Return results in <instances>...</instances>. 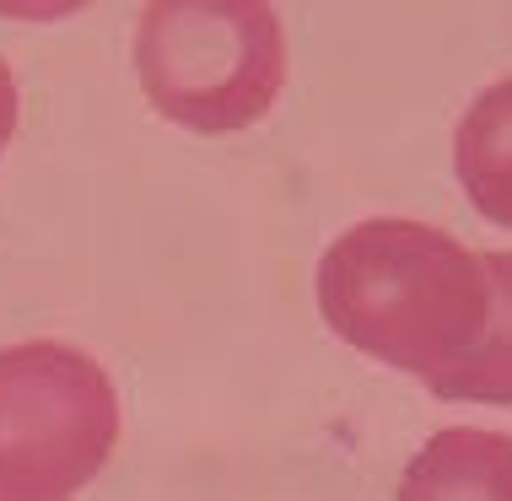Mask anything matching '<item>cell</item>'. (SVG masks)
Masks as SVG:
<instances>
[{
	"instance_id": "6",
	"label": "cell",
	"mask_w": 512,
	"mask_h": 501,
	"mask_svg": "<svg viewBox=\"0 0 512 501\" xmlns=\"http://www.w3.org/2000/svg\"><path fill=\"white\" fill-rule=\"evenodd\" d=\"M491 275V318L448 378L432 383L437 399H475V405H512V248L486 254Z\"/></svg>"
},
{
	"instance_id": "3",
	"label": "cell",
	"mask_w": 512,
	"mask_h": 501,
	"mask_svg": "<svg viewBox=\"0 0 512 501\" xmlns=\"http://www.w3.org/2000/svg\"><path fill=\"white\" fill-rule=\"evenodd\" d=\"M119 442V394L76 345L0 351V501H76Z\"/></svg>"
},
{
	"instance_id": "1",
	"label": "cell",
	"mask_w": 512,
	"mask_h": 501,
	"mask_svg": "<svg viewBox=\"0 0 512 501\" xmlns=\"http://www.w3.org/2000/svg\"><path fill=\"white\" fill-rule=\"evenodd\" d=\"M318 308L345 345L432 388L486 334V254L410 216L356 221L318 259Z\"/></svg>"
},
{
	"instance_id": "5",
	"label": "cell",
	"mask_w": 512,
	"mask_h": 501,
	"mask_svg": "<svg viewBox=\"0 0 512 501\" xmlns=\"http://www.w3.org/2000/svg\"><path fill=\"white\" fill-rule=\"evenodd\" d=\"M453 167L475 211L496 227H512V76L469 103L453 135Z\"/></svg>"
},
{
	"instance_id": "4",
	"label": "cell",
	"mask_w": 512,
	"mask_h": 501,
	"mask_svg": "<svg viewBox=\"0 0 512 501\" xmlns=\"http://www.w3.org/2000/svg\"><path fill=\"white\" fill-rule=\"evenodd\" d=\"M399 501H512V437L448 426L405 464Z\"/></svg>"
},
{
	"instance_id": "2",
	"label": "cell",
	"mask_w": 512,
	"mask_h": 501,
	"mask_svg": "<svg viewBox=\"0 0 512 501\" xmlns=\"http://www.w3.org/2000/svg\"><path fill=\"white\" fill-rule=\"evenodd\" d=\"M135 76L184 130H248L286 87L281 17L265 0H151L135 22Z\"/></svg>"
},
{
	"instance_id": "7",
	"label": "cell",
	"mask_w": 512,
	"mask_h": 501,
	"mask_svg": "<svg viewBox=\"0 0 512 501\" xmlns=\"http://www.w3.org/2000/svg\"><path fill=\"white\" fill-rule=\"evenodd\" d=\"M11 135H17V76L0 60V151L11 146Z\"/></svg>"
}]
</instances>
